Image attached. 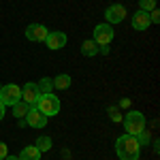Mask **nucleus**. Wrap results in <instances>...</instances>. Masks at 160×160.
I'll use <instances>...</instances> for the list:
<instances>
[{
	"mask_svg": "<svg viewBox=\"0 0 160 160\" xmlns=\"http://www.w3.org/2000/svg\"><path fill=\"white\" fill-rule=\"evenodd\" d=\"M115 152L120 160H139V154H141V145L137 141V137L130 135H122L118 141H115Z\"/></svg>",
	"mask_w": 160,
	"mask_h": 160,
	"instance_id": "f257e3e1",
	"label": "nucleus"
},
{
	"mask_svg": "<svg viewBox=\"0 0 160 160\" xmlns=\"http://www.w3.org/2000/svg\"><path fill=\"white\" fill-rule=\"evenodd\" d=\"M122 122H124L126 135H130V137H137L139 132L145 130V115L141 111H128L122 118Z\"/></svg>",
	"mask_w": 160,
	"mask_h": 160,
	"instance_id": "f03ea898",
	"label": "nucleus"
},
{
	"mask_svg": "<svg viewBox=\"0 0 160 160\" xmlns=\"http://www.w3.org/2000/svg\"><path fill=\"white\" fill-rule=\"evenodd\" d=\"M34 107H37L45 118H49V115H58V113H60L62 105H60V98H58L56 94H51V92H49V94H41L38 100L34 102Z\"/></svg>",
	"mask_w": 160,
	"mask_h": 160,
	"instance_id": "7ed1b4c3",
	"label": "nucleus"
},
{
	"mask_svg": "<svg viewBox=\"0 0 160 160\" xmlns=\"http://www.w3.org/2000/svg\"><path fill=\"white\" fill-rule=\"evenodd\" d=\"M22 100V88L15 86V83H9V86L0 88V102L4 107H13L15 102Z\"/></svg>",
	"mask_w": 160,
	"mask_h": 160,
	"instance_id": "20e7f679",
	"label": "nucleus"
},
{
	"mask_svg": "<svg viewBox=\"0 0 160 160\" xmlns=\"http://www.w3.org/2000/svg\"><path fill=\"white\" fill-rule=\"evenodd\" d=\"M98 47H107L113 41V26L109 24H98L94 28V38H92Z\"/></svg>",
	"mask_w": 160,
	"mask_h": 160,
	"instance_id": "39448f33",
	"label": "nucleus"
},
{
	"mask_svg": "<svg viewBox=\"0 0 160 160\" xmlns=\"http://www.w3.org/2000/svg\"><path fill=\"white\" fill-rule=\"evenodd\" d=\"M47 34H49V30H47L45 26H41V24H30L26 28V38H28V41H34V43L45 41Z\"/></svg>",
	"mask_w": 160,
	"mask_h": 160,
	"instance_id": "423d86ee",
	"label": "nucleus"
},
{
	"mask_svg": "<svg viewBox=\"0 0 160 160\" xmlns=\"http://www.w3.org/2000/svg\"><path fill=\"white\" fill-rule=\"evenodd\" d=\"M105 19H107L109 26L120 24V22L126 19V9H124L122 4H113V7H109V9L105 11Z\"/></svg>",
	"mask_w": 160,
	"mask_h": 160,
	"instance_id": "0eeeda50",
	"label": "nucleus"
},
{
	"mask_svg": "<svg viewBox=\"0 0 160 160\" xmlns=\"http://www.w3.org/2000/svg\"><path fill=\"white\" fill-rule=\"evenodd\" d=\"M24 120H26V124L32 126V128H45V126H47V118H45L37 107H30V111H28V115H26Z\"/></svg>",
	"mask_w": 160,
	"mask_h": 160,
	"instance_id": "6e6552de",
	"label": "nucleus"
},
{
	"mask_svg": "<svg viewBox=\"0 0 160 160\" xmlns=\"http://www.w3.org/2000/svg\"><path fill=\"white\" fill-rule=\"evenodd\" d=\"M38 96H41V92H38L37 83H26V86L22 88V100H24L26 105L34 107V102L38 100Z\"/></svg>",
	"mask_w": 160,
	"mask_h": 160,
	"instance_id": "1a4fd4ad",
	"label": "nucleus"
},
{
	"mask_svg": "<svg viewBox=\"0 0 160 160\" xmlns=\"http://www.w3.org/2000/svg\"><path fill=\"white\" fill-rule=\"evenodd\" d=\"M45 43H47V47L49 49H62L64 45H66V34L64 32H49L47 38H45Z\"/></svg>",
	"mask_w": 160,
	"mask_h": 160,
	"instance_id": "9d476101",
	"label": "nucleus"
},
{
	"mask_svg": "<svg viewBox=\"0 0 160 160\" xmlns=\"http://www.w3.org/2000/svg\"><path fill=\"white\" fill-rule=\"evenodd\" d=\"M149 26H152L149 24V15L139 9V11L132 15V28H135V30H148Z\"/></svg>",
	"mask_w": 160,
	"mask_h": 160,
	"instance_id": "9b49d317",
	"label": "nucleus"
},
{
	"mask_svg": "<svg viewBox=\"0 0 160 160\" xmlns=\"http://www.w3.org/2000/svg\"><path fill=\"white\" fill-rule=\"evenodd\" d=\"M19 160H41V152L37 149V145H28V148L22 149Z\"/></svg>",
	"mask_w": 160,
	"mask_h": 160,
	"instance_id": "f8f14e48",
	"label": "nucleus"
},
{
	"mask_svg": "<svg viewBox=\"0 0 160 160\" xmlns=\"http://www.w3.org/2000/svg\"><path fill=\"white\" fill-rule=\"evenodd\" d=\"M11 109H13V115H15V118L24 120L26 115H28V111H30V105H26L24 100H19V102H15V105H13Z\"/></svg>",
	"mask_w": 160,
	"mask_h": 160,
	"instance_id": "ddd939ff",
	"label": "nucleus"
},
{
	"mask_svg": "<svg viewBox=\"0 0 160 160\" xmlns=\"http://www.w3.org/2000/svg\"><path fill=\"white\" fill-rule=\"evenodd\" d=\"M51 86L56 90H66V88H71V77L68 75H58L56 79H51Z\"/></svg>",
	"mask_w": 160,
	"mask_h": 160,
	"instance_id": "4468645a",
	"label": "nucleus"
},
{
	"mask_svg": "<svg viewBox=\"0 0 160 160\" xmlns=\"http://www.w3.org/2000/svg\"><path fill=\"white\" fill-rule=\"evenodd\" d=\"M81 53H83V56H96V53H98V45H96L92 38H90V41H83V43H81Z\"/></svg>",
	"mask_w": 160,
	"mask_h": 160,
	"instance_id": "2eb2a0df",
	"label": "nucleus"
},
{
	"mask_svg": "<svg viewBox=\"0 0 160 160\" xmlns=\"http://www.w3.org/2000/svg\"><path fill=\"white\" fill-rule=\"evenodd\" d=\"M37 88H38V92H41V94H49L51 90H53L49 77H43V79H41V81L37 83Z\"/></svg>",
	"mask_w": 160,
	"mask_h": 160,
	"instance_id": "dca6fc26",
	"label": "nucleus"
},
{
	"mask_svg": "<svg viewBox=\"0 0 160 160\" xmlns=\"http://www.w3.org/2000/svg\"><path fill=\"white\" fill-rule=\"evenodd\" d=\"M37 149L43 154V152H49L51 149V139L49 137H38L37 139Z\"/></svg>",
	"mask_w": 160,
	"mask_h": 160,
	"instance_id": "f3484780",
	"label": "nucleus"
},
{
	"mask_svg": "<svg viewBox=\"0 0 160 160\" xmlns=\"http://www.w3.org/2000/svg\"><path fill=\"white\" fill-rule=\"evenodd\" d=\"M139 9L145 11V13L154 11V9H156V0H139Z\"/></svg>",
	"mask_w": 160,
	"mask_h": 160,
	"instance_id": "a211bd4d",
	"label": "nucleus"
},
{
	"mask_svg": "<svg viewBox=\"0 0 160 160\" xmlns=\"http://www.w3.org/2000/svg\"><path fill=\"white\" fill-rule=\"evenodd\" d=\"M109 118L113 120V122H120V120H122V115H120L118 107H109Z\"/></svg>",
	"mask_w": 160,
	"mask_h": 160,
	"instance_id": "6ab92c4d",
	"label": "nucleus"
},
{
	"mask_svg": "<svg viewBox=\"0 0 160 160\" xmlns=\"http://www.w3.org/2000/svg\"><path fill=\"white\" fill-rule=\"evenodd\" d=\"M137 141H139V145H148V143H149V135L143 130V132L137 135Z\"/></svg>",
	"mask_w": 160,
	"mask_h": 160,
	"instance_id": "aec40b11",
	"label": "nucleus"
},
{
	"mask_svg": "<svg viewBox=\"0 0 160 160\" xmlns=\"http://www.w3.org/2000/svg\"><path fill=\"white\" fill-rule=\"evenodd\" d=\"M148 15H149V24H158V22H160V11H158V9L149 11Z\"/></svg>",
	"mask_w": 160,
	"mask_h": 160,
	"instance_id": "412c9836",
	"label": "nucleus"
},
{
	"mask_svg": "<svg viewBox=\"0 0 160 160\" xmlns=\"http://www.w3.org/2000/svg\"><path fill=\"white\" fill-rule=\"evenodd\" d=\"M9 156V149H7V143L4 141H0V160H4Z\"/></svg>",
	"mask_w": 160,
	"mask_h": 160,
	"instance_id": "4be33fe9",
	"label": "nucleus"
},
{
	"mask_svg": "<svg viewBox=\"0 0 160 160\" xmlns=\"http://www.w3.org/2000/svg\"><path fill=\"white\" fill-rule=\"evenodd\" d=\"M4 109H7V107H4V105H2V102H0V122H2V120H4Z\"/></svg>",
	"mask_w": 160,
	"mask_h": 160,
	"instance_id": "5701e85b",
	"label": "nucleus"
},
{
	"mask_svg": "<svg viewBox=\"0 0 160 160\" xmlns=\"http://www.w3.org/2000/svg\"><path fill=\"white\" fill-rule=\"evenodd\" d=\"M4 160H19V156H7Z\"/></svg>",
	"mask_w": 160,
	"mask_h": 160,
	"instance_id": "b1692460",
	"label": "nucleus"
},
{
	"mask_svg": "<svg viewBox=\"0 0 160 160\" xmlns=\"http://www.w3.org/2000/svg\"><path fill=\"white\" fill-rule=\"evenodd\" d=\"M0 88H2V86H0Z\"/></svg>",
	"mask_w": 160,
	"mask_h": 160,
	"instance_id": "393cba45",
	"label": "nucleus"
}]
</instances>
